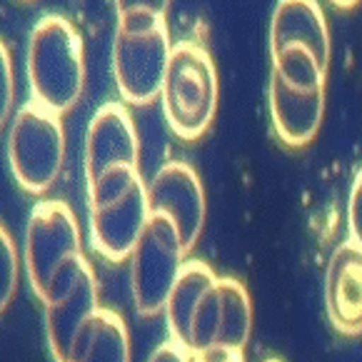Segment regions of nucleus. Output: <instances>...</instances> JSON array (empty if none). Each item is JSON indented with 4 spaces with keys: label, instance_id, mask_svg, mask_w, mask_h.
Wrapping results in <instances>:
<instances>
[{
    "label": "nucleus",
    "instance_id": "f257e3e1",
    "mask_svg": "<svg viewBox=\"0 0 362 362\" xmlns=\"http://www.w3.org/2000/svg\"><path fill=\"white\" fill-rule=\"evenodd\" d=\"M28 83L33 100L48 110L68 112L86 88V48L78 28L63 16H43L28 40Z\"/></svg>",
    "mask_w": 362,
    "mask_h": 362
},
{
    "label": "nucleus",
    "instance_id": "f03ea898",
    "mask_svg": "<svg viewBox=\"0 0 362 362\" xmlns=\"http://www.w3.org/2000/svg\"><path fill=\"white\" fill-rule=\"evenodd\" d=\"M88 203L93 247L112 262L133 255L150 220L148 185L138 168H112L88 182Z\"/></svg>",
    "mask_w": 362,
    "mask_h": 362
},
{
    "label": "nucleus",
    "instance_id": "7ed1b4c3",
    "mask_svg": "<svg viewBox=\"0 0 362 362\" xmlns=\"http://www.w3.org/2000/svg\"><path fill=\"white\" fill-rule=\"evenodd\" d=\"M160 100L177 138L197 140L208 133L218 112V73L203 45L192 40L173 45Z\"/></svg>",
    "mask_w": 362,
    "mask_h": 362
},
{
    "label": "nucleus",
    "instance_id": "20e7f679",
    "mask_svg": "<svg viewBox=\"0 0 362 362\" xmlns=\"http://www.w3.org/2000/svg\"><path fill=\"white\" fill-rule=\"evenodd\" d=\"M13 177L30 195H43L58 180L65 163V130L60 115L30 100L16 112L8 133Z\"/></svg>",
    "mask_w": 362,
    "mask_h": 362
},
{
    "label": "nucleus",
    "instance_id": "39448f33",
    "mask_svg": "<svg viewBox=\"0 0 362 362\" xmlns=\"http://www.w3.org/2000/svg\"><path fill=\"white\" fill-rule=\"evenodd\" d=\"M185 247L175 225L163 215H150L138 245L130 255V285L135 310L145 317L165 310L168 298L182 270Z\"/></svg>",
    "mask_w": 362,
    "mask_h": 362
},
{
    "label": "nucleus",
    "instance_id": "423d86ee",
    "mask_svg": "<svg viewBox=\"0 0 362 362\" xmlns=\"http://www.w3.org/2000/svg\"><path fill=\"white\" fill-rule=\"evenodd\" d=\"M45 305V335L55 362H68L70 350L86 322L100 310L98 305V280L90 262L83 255L68 260L53 277Z\"/></svg>",
    "mask_w": 362,
    "mask_h": 362
},
{
    "label": "nucleus",
    "instance_id": "0eeeda50",
    "mask_svg": "<svg viewBox=\"0 0 362 362\" xmlns=\"http://www.w3.org/2000/svg\"><path fill=\"white\" fill-rule=\"evenodd\" d=\"M80 252V228L73 210L63 200H40L25 225V272L40 300L48 293L58 270Z\"/></svg>",
    "mask_w": 362,
    "mask_h": 362
},
{
    "label": "nucleus",
    "instance_id": "6e6552de",
    "mask_svg": "<svg viewBox=\"0 0 362 362\" xmlns=\"http://www.w3.org/2000/svg\"><path fill=\"white\" fill-rule=\"evenodd\" d=\"M170 55L173 43L165 23L145 33L115 30L112 75L120 98L133 105H148L160 98Z\"/></svg>",
    "mask_w": 362,
    "mask_h": 362
},
{
    "label": "nucleus",
    "instance_id": "1a4fd4ad",
    "mask_svg": "<svg viewBox=\"0 0 362 362\" xmlns=\"http://www.w3.org/2000/svg\"><path fill=\"white\" fill-rule=\"evenodd\" d=\"M150 215H163L175 225L185 252L195 247L205 228V190L187 163L170 160L148 182Z\"/></svg>",
    "mask_w": 362,
    "mask_h": 362
},
{
    "label": "nucleus",
    "instance_id": "9d476101",
    "mask_svg": "<svg viewBox=\"0 0 362 362\" xmlns=\"http://www.w3.org/2000/svg\"><path fill=\"white\" fill-rule=\"evenodd\" d=\"M138 130L130 112L120 103L98 107L86 135V180H98L112 168H138Z\"/></svg>",
    "mask_w": 362,
    "mask_h": 362
},
{
    "label": "nucleus",
    "instance_id": "9b49d317",
    "mask_svg": "<svg viewBox=\"0 0 362 362\" xmlns=\"http://www.w3.org/2000/svg\"><path fill=\"white\" fill-rule=\"evenodd\" d=\"M325 310L342 335H362V247L342 243L325 272Z\"/></svg>",
    "mask_w": 362,
    "mask_h": 362
},
{
    "label": "nucleus",
    "instance_id": "f8f14e48",
    "mask_svg": "<svg viewBox=\"0 0 362 362\" xmlns=\"http://www.w3.org/2000/svg\"><path fill=\"white\" fill-rule=\"evenodd\" d=\"M290 45H305L308 50H313L320 65L327 70L330 30L317 0H277L270 23V55Z\"/></svg>",
    "mask_w": 362,
    "mask_h": 362
},
{
    "label": "nucleus",
    "instance_id": "ddd939ff",
    "mask_svg": "<svg viewBox=\"0 0 362 362\" xmlns=\"http://www.w3.org/2000/svg\"><path fill=\"white\" fill-rule=\"evenodd\" d=\"M270 112L277 138L290 148H305L317 135L325 115V88L298 90L272 73Z\"/></svg>",
    "mask_w": 362,
    "mask_h": 362
},
{
    "label": "nucleus",
    "instance_id": "4468645a",
    "mask_svg": "<svg viewBox=\"0 0 362 362\" xmlns=\"http://www.w3.org/2000/svg\"><path fill=\"white\" fill-rule=\"evenodd\" d=\"M68 362H130V335L115 310L100 308L80 330Z\"/></svg>",
    "mask_w": 362,
    "mask_h": 362
},
{
    "label": "nucleus",
    "instance_id": "2eb2a0df",
    "mask_svg": "<svg viewBox=\"0 0 362 362\" xmlns=\"http://www.w3.org/2000/svg\"><path fill=\"white\" fill-rule=\"evenodd\" d=\"M218 283V275L213 267L203 260H187L180 270L175 288H173L170 298L165 305V317L170 335L177 345L185 347L187 337H190L192 317H195L197 308L203 303V298L210 293V288Z\"/></svg>",
    "mask_w": 362,
    "mask_h": 362
},
{
    "label": "nucleus",
    "instance_id": "dca6fc26",
    "mask_svg": "<svg viewBox=\"0 0 362 362\" xmlns=\"http://www.w3.org/2000/svg\"><path fill=\"white\" fill-rule=\"evenodd\" d=\"M220 327L215 350L243 352L252 332V305L245 285L235 277H220Z\"/></svg>",
    "mask_w": 362,
    "mask_h": 362
},
{
    "label": "nucleus",
    "instance_id": "f3484780",
    "mask_svg": "<svg viewBox=\"0 0 362 362\" xmlns=\"http://www.w3.org/2000/svg\"><path fill=\"white\" fill-rule=\"evenodd\" d=\"M272 73L283 78L290 88L298 90H317L325 88L327 70L320 65V60L305 45H290L272 55Z\"/></svg>",
    "mask_w": 362,
    "mask_h": 362
},
{
    "label": "nucleus",
    "instance_id": "a211bd4d",
    "mask_svg": "<svg viewBox=\"0 0 362 362\" xmlns=\"http://www.w3.org/2000/svg\"><path fill=\"white\" fill-rule=\"evenodd\" d=\"M18 275H21V260L18 250L8 230L0 225V313L11 305L18 288Z\"/></svg>",
    "mask_w": 362,
    "mask_h": 362
},
{
    "label": "nucleus",
    "instance_id": "6ab92c4d",
    "mask_svg": "<svg viewBox=\"0 0 362 362\" xmlns=\"http://www.w3.org/2000/svg\"><path fill=\"white\" fill-rule=\"evenodd\" d=\"M16 98V78H13V60L8 45L0 40V128L8 123Z\"/></svg>",
    "mask_w": 362,
    "mask_h": 362
},
{
    "label": "nucleus",
    "instance_id": "aec40b11",
    "mask_svg": "<svg viewBox=\"0 0 362 362\" xmlns=\"http://www.w3.org/2000/svg\"><path fill=\"white\" fill-rule=\"evenodd\" d=\"M347 228H350V243L362 247V168L352 180L350 200H347Z\"/></svg>",
    "mask_w": 362,
    "mask_h": 362
},
{
    "label": "nucleus",
    "instance_id": "412c9836",
    "mask_svg": "<svg viewBox=\"0 0 362 362\" xmlns=\"http://www.w3.org/2000/svg\"><path fill=\"white\" fill-rule=\"evenodd\" d=\"M170 0H115L117 16H128V13H150V16L165 18Z\"/></svg>",
    "mask_w": 362,
    "mask_h": 362
},
{
    "label": "nucleus",
    "instance_id": "4be33fe9",
    "mask_svg": "<svg viewBox=\"0 0 362 362\" xmlns=\"http://www.w3.org/2000/svg\"><path fill=\"white\" fill-rule=\"evenodd\" d=\"M148 362H192V355L182 345H177L175 340H168L155 347Z\"/></svg>",
    "mask_w": 362,
    "mask_h": 362
},
{
    "label": "nucleus",
    "instance_id": "5701e85b",
    "mask_svg": "<svg viewBox=\"0 0 362 362\" xmlns=\"http://www.w3.org/2000/svg\"><path fill=\"white\" fill-rule=\"evenodd\" d=\"M192 362H245V357H243V352L235 350H208L192 355Z\"/></svg>",
    "mask_w": 362,
    "mask_h": 362
},
{
    "label": "nucleus",
    "instance_id": "b1692460",
    "mask_svg": "<svg viewBox=\"0 0 362 362\" xmlns=\"http://www.w3.org/2000/svg\"><path fill=\"white\" fill-rule=\"evenodd\" d=\"M330 3H335L337 8H352V6H357L360 0H330Z\"/></svg>",
    "mask_w": 362,
    "mask_h": 362
},
{
    "label": "nucleus",
    "instance_id": "393cba45",
    "mask_svg": "<svg viewBox=\"0 0 362 362\" xmlns=\"http://www.w3.org/2000/svg\"><path fill=\"white\" fill-rule=\"evenodd\" d=\"M262 362H283V360H277V357H267V360H262Z\"/></svg>",
    "mask_w": 362,
    "mask_h": 362
}]
</instances>
